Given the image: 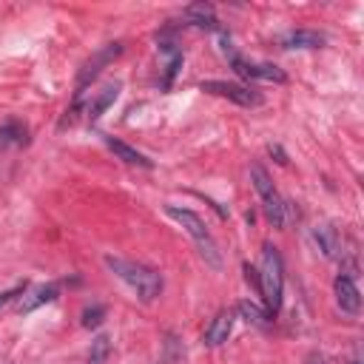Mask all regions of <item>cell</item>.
Listing matches in <instances>:
<instances>
[{
	"label": "cell",
	"instance_id": "obj_10",
	"mask_svg": "<svg viewBox=\"0 0 364 364\" xmlns=\"http://www.w3.org/2000/svg\"><path fill=\"white\" fill-rule=\"evenodd\" d=\"M60 296V282H46V284H37L34 290H23V299H20V304H17V313H31V310H37V307H43V304H48V301H54Z\"/></svg>",
	"mask_w": 364,
	"mask_h": 364
},
{
	"label": "cell",
	"instance_id": "obj_22",
	"mask_svg": "<svg viewBox=\"0 0 364 364\" xmlns=\"http://www.w3.org/2000/svg\"><path fill=\"white\" fill-rule=\"evenodd\" d=\"M23 290H26V284H17V287H11V290H3V293H0V307H6V304H9L14 296H20Z\"/></svg>",
	"mask_w": 364,
	"mask_h": 364
},
{
	"label": "cell",
	"instance_id": "obj_18",
	"mask_svg": "<svg viewBox=\"0 0 364 364\" xmlns=\"http://www.w3.org/2000/svg\"><path fill=\"white\" fill-rule=\"evenodd\" d=\"M108 350H111V338H108V336H97V338L91 341V353H88L85 364H102V361L108 358Z\"/></svg>",
	"mask_w": 364,
	"mask_h": 364
},
{
	"label": "cell",
	"instance_id": "obj_13",
	"mask_svg": "<svg viewBox=\"0 0 364 364\" xmlns=\"http://www.w3.org/2000/svg\"><path fill=\"white\" fill-rule=\"evenodd\" d=\"M102 142L114 151V156H119L122 162H128V165H139V168H154V162L145 156V154H139L136 148H131V145H125L122 139H114V136H102Z\"/></svg>",
	"mask_w": 364,
	"mask_h": 364
},
{
	"label": "cell",
	"instance_id": "obj_2",
	"mask_svg": "<svg viewBox=\"0 0 364 364\" xmlns=\"http://www.w3.org/2000/svg\"><path fill=\"white\" fill-rule=\"evenodd\" d=\"M259 293L264 296V310L276 316L282 310V293H284V264L279 250L267 242L262 247V267H259Z\"/></svg>",
	"mask_w": 364,
	"mask_h": 364
},
{
	"label": "cell",
	"instance_id": "obj_3",
	"mask_svg": "<svg viewBox=\"0 0 364 364\" xmlns=\"http://www.w3.org/2000/svg\"><path fill=\"white\" fill-rule=\"evenodd\" d=\"M165 213H168L171 219H176V222L185 228V233L196 242V247H199V253L205 256V262H208V264H213V267H219V264H222V259H219V247H216V242H213V236H210L208 225H205L193 210H188V208H176V205H168V208H165Z\"/></svg>",
	"mask_w": 364,
	"mask_h": 364
},
{
	"label": "cell",
	"instance_id": "obj_19",
	"mask_svg": "<svg viewBox=\"0 0 364 364\" xmlns=\"http://www.w3.org/2000/svg\"><path fill=\"white\" fill-rule=\"evenodd\" d=\"M102 318H105V307L102 304H91V307H85L82 310V327H100L102 324Z\"/></svg>",
	"mask_w": 364,
	"mask_h": 364
},
{
	"label": "cell",
	"instance_id": "obj_20",
	"mask_svg": "<svg viewBox=\"0 0 364 364\" xmlns=\"http://www.w3.org/2000/svg\"><path fill=\"white\" fill-rule=\"evenodd\" d=\"M179 65H182V54L176 51V54H173V60L165 65V80H162V88H168V85H171V80H173V74H176V68H179Z\"/></svg>",
	"mask_w": 364,
	"mask_h": 364
},
{
	"label": "cell",
	"instance_id": "obj_8",
	"mask_svg": "<svg viewBox=\"0 0 364 364\" xmlns=\"http://www.w3.org/2000/svg\"><path fill=\"white\" fill-rule=\"evenodd\" d=\"M233 321H236V313H233L230 307L219 310V313L210 318V324L205 327L202 344H205V347H219V344H225V341H228V336L233 333Z\"/></svg>",
	"mask_w": 364,
	"mask_h": 364
},
{
	"label": "cell",
	"instance_id": "obj_7",
	"mask_svg": "<svg viewBox=\"0 0 364 364\" xmlns=\"http://www.w3.org/2000/svg\"><path fill=\"white\" fill-rule=\"evenodd\" d=\"M122 54V43H108V46H102L82 68H80V74H77V100L82 97V88L88 85V82H94L97 80V74L114 60V57H119Z\"/></svg>",
	"mask_w": 364,
	"mask_h": 364
},
{
	"label": "cell",
	"instance_id": "obj_14",
	"mask_svg": "<svg viewBox=\"0 0 364 364\" xmlns=\"http://www.w3.org/2000/svg\"><path fill=\"white\" fill-rule=\"evenodd\" d=\"M185 20L191 26H199V28H216V17H213V6L210 3H193L185 9Z\"/></svg>",
	"mask_w": 364,
	"mask_h": 364
},
{
	"label": "cell",
	"instance_id": "obj_23",
	"mask_svg": "<svg viewBox=\"0 0 364 364\" xmlns=\"http://www.w3.org/2000/svg\"><path fill=\"white\" fill-rule=\"evenodd\" d=\"M245 282H247V284H253V287L259 290V270H256V267H250V264H245Z\"/></svg>",
	"mask_w": 364,
	"mask_h": 364
},
{
	"label": "cell",
	"instance_id": "obj_5",
	"mask_svg": "<svg viewBox=\"0 0 364 364\" xmlns=\"http://www.w3.org/2000/svg\"><path fill=\"white\" fill-rule=\"evenodd\" d=\"M199 88H202V91H208V94L225 97V100H230V102H236V105H245V108H253V105H259V102H262V94H256V91H253V88H247V85L228 82V80H202V82H199Z\"/></svg>",
	"mask_w": 364,
	"mask_h": 364
},
{
	"label": "cell",
	"instance_id": "obj_15",
	"mask_svg": "<svg viewBox=\"0 0 364 364\" xmlns=\"http://www.w3.org/2000/svg\"><path fill=\"white\" fill-rule=\"evenodd\" d=\"M236 313H239L247 324H253V327H267V324H270V313H267L264 307H259L256 301H250V299H242V301L236 304Z\"/></svg>",
	"mask_w": 364,
	"mask_h": 364
},
{
	"label": "cell",
	"instance_id": "obj_6",
	"mask_svg": "<svg viewBox=\"0 0 364 364\" xmlns=\"http://www.w3.org/2000/svg\"><path fill=\"white\" fill-rule=\"evenodd\" d=\"M228 57H230L233 71L245 80H264V82H284L287 80V74L273 63H250V60L239 57L236 51H228Z\"/></svg>",
	"mask_w": 364,
	"mask_h": 364
},
{
	"label": "cell",
	"instance_id": "obj_9",
	"mask_svg": "<svg viewBox=\"0 0 364 364\" xmlns=\"http://www.w3.org/2000/svg\"><path fill=\"white\" fill-rule=\"evenodd\" d=\"M333 293H336V304H338L344 313L355 316V313L361 310V293H358V287H355L353 276L338 273V276H336V282H333Z\"/></svg>",
	"mask_w": 364,
	"mask_h": 364
},
{
	"label": "cell",
	"instance_id": "obj_21",
	"mask_svg": "<svg viewBox=\"0 0 364 364\" xmlns=\"http://www.w3.org/2000/svg\"><path fill=\"white\" fill-rule=\"evenodd\" d=\"M267 154H270V156H273V159H276L279 165H287V154L282 151V145H276V142H270V145H267Z\"/></svg>",
	"mask_w": 364,
	"mask_h": 364
},
{
	"label": "cell",
	"instance_id": "obj_11",
	"mask_svg": "<svg viewBox=\"0 0 364 364\" xmlns=\"http://www.w3.org/2000/svg\"><path fill=\"white\" fill-rule=\"evenodd\" d=\"M313 239L318 245V250L327 256V259H338L344 250H341V236L333 225H316L313 228Z\"/></svg>",
	"mask_w": 364,
	"mask_h": 364
},
{
	"label": "cell",
	"instance_id": "obj_24",
	"mask_svg": "<svg viewBox=\"0 0 364 364\" xmlns=\"http://www.w3.org/2000/svg\"><path fill=\"white\" fill-rule=\"evenodd\" d=\"M313 364H321V361H313Z\"/></svg>",
	"mask_w": 364,
	"mask_h": 364
},
{
	"label": "cell",
	"instance_id": "obj_16",
	"mask_svg": "<svg viewBox=\"0 0 364 364\" xmlns=\"http://www.w3.org/2000/svg\"><path fill=\"white\" fill-rule=\"evenodd\" d=\"M117 94H119V82H108L97 97H94V102L88 105V119L94 122V119H100V114L117 100Z\"/></svg>",
	"mask_w": 364,
	"mask_h": 364
},
{
	"label": "cell",
	"instance_id": "obj_17",
	"mask_svg": "<svg viewBox=\"0 0 364 364\" xmlns=\"http://www.w3.org/2000/svg\"><path fill=\"white\" fill-rule=\"evenodd\" d=\"M26 139V125L20 119H9L0 125V151L11 148V145H20Z\"/></svg>",
	"mask_w": 364,
	"mask_h": 364
},
{
	"label": "cell",
	"instance_id": "obj_12",
	"mask_svg": "<svg viewBox=\"0 0 364 364\" xmlns=\"http://www.w3.org/2000/svg\"><path fill=\"white\" fill-rule=\"evenodd\" d=\"M284 48H321L324 46V34L313 31V28H293L282 37Z\"/></svg>",
	"mask_w": 364,
	"mask_h": 364
},
{
	"label": "cell",
	"instance_id": "obj_25",
	"mask_svg": "<svg viewBox=\"0 0 364 364\" xmlns=\"http://www.w3.org/2000/svg\"><path fill=\"white\" fill-rule=\"evenodd\" d=\"M353 364H358V361H353Z\"/></svg>",
	"mask_w": 364,
	"mask_h": 364
},
{
	"label": "cell",
	"instance_id": "obj_4",
	"mask_svg": "<svg viewBox=\"0 0 364 364\" xmlns=\"http://www.w3.org/2000/svg\"><path fill=\"white\" fill-rule=\"evenodd\" d=\"M250 182H253V188L262 199V208H264V216L270 219V225L284 228V202H282L279 191L273 188V182H270V176L262 165H250Z\"/></svg>",
	"mask_w": 364,
	"mask_h": 364
},
{
	"label": "cell",
	"instance_id": "obj_1",
	"mask_svg": "<svg viewBox=\"0 0 364 364\" xmlns=\"http://www.w3.org/2000/svg\"><path fill=\"white\" fill-rule=\"evenodd\" d=\"M105 267L117 279H122L142 301H154L162 293V276L154 267H148V264H139L134 259H122V256H111L108 253L105 256Z\"/></svg>",
	"mask_w": 364,
	"mask_h": 364
}]
</instances>
